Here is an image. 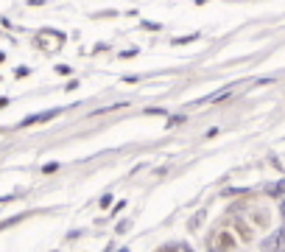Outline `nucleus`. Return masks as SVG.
<instances>
[{
    "label": "nucleus",
    "mask_w": 285,
    "mask_h": 252,
    "mask_svg": "<svg viewBox=\"0 0 285 252\" xmlns=\"http://www.w3.org/2000/svg\"><path fill=\"white\" fill-rule=\"evenodd\" d=\"M201 221H204V210H199V213H196V216L190 218V230H196V227H199Z\"/></svg>",
    "instance_id": "obj_3"
},
{
    "label": "nucleus",
    "mask_w": 285,
    "mask_h": 252,
    "mask_svg": "<svg viewBox=\"0 0 285 252\" xmlns=\"http://www.w3.org/2000/svg\"><path fill=\"white\" fill-rule=\"evenodd\" d=\"M210 252H226L224 247H221V250H218V247H210Z\"/></svg>",
    "instance_id": "obj_5"
},
{
    "label": "nucleus",
    "mask_w": 285,
    "mask_h": 252,
    "mask_svg": "<svg viewBox=\"0 0 285 252\" xmlns=\"http://www.w3.org/2000/svg\"><path fill=\"white\" fill-rule=\"evenodd\" d=\"M263 252H280V235H268L263 241Z\"/></svg>",
    "instance_id": "obj_2"
},
{
    "label": "nucleus",
    "mask_w": 285,
    "mask_h": 252,
    "mask_svg": "<svg viewBox=\"0 0 285 252\" xmlns=\"http://www.w3.org/2000/svg\"><path fill=\"white\" fill-rule=\"evenodd\" d=\"M62 109H48V112H42V115H31V118H26L23 121V126H31V123H42V121H51V118H56Z\"/></svg>",
    "instance_id": "obj_1"
},
{
    "label": "nucleus",
    "mask_w": 285,
    "mask_h": 252,
    "mask_svg": "<svg viewBox=\"0 0 285 252\" xmlns=\"http://www.w3.org/2000/svg\"><path fill=\"white\" fill-rule=\"evenodd\" d=\"M268 193H274V196H277V193H285V180H283L280 185H271V188H268Z\"/></svg>",
    "instance_id": "obj_4"
}]
</instances>
